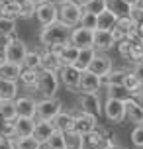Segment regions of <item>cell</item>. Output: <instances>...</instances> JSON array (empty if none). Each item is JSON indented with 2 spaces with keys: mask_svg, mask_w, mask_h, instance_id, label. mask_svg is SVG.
<instances>
[{
  "mask_svg": "<svg viewBox=\"0 0 143 149\" xmlns=\"http://www.w3.org/2000/svg\"><path fill=\"white\" fill-rule=\"evenodd\" d=\"M71 30L65 24H61L59 20L57 22L49 24V26H43L41 28V33H39V41L43 47H53V45H63L69 41L71 37Z\"/></svg>",
  "mask_w": 143,
  "mask_h": 149,
  "instance_id": "obj_1",
  "label": "cell"
},
{
  "mask_svg": "<svg viewBox=\"0 0 143 149\" xmlns=\"http://www.w3.org/2000/svg\"><path fill=\"white\" fill-rule=\"evenodd\" d=\"M41 98H53L59 90V77L57 73H49V71H39L37 86H35Z\"/></svg>",
  "mask_w": 143,
  "mask_h": 149,
  "instance_id": "obj_2",
  "label": "cell"
},
{
  "mask_svg": "<svg viewBox=\"0 0 143 149\" xmlns=\"http://www.w3.org/2000/svg\"><path fill=\"white\" fill-rule=\"evenodd\" d=\"M63 110V104H61L59 98H41L39 102H35V118L37 120H47L51 122L59 112Z\"/></svg>",
  "mask_w": 143,
  "mask_h": 149,
  "instance_id": "obj_3",
  "label": "cell"
},
{
  "mask_svg": "<svg viewBox=\"0 0 143 149\" xmlns=\"http://www.w3.org/2000/svg\"><path fill=\"white\" fill-rule=\"evenodd\" d=\"M81 16H83V6H78L75 0H71L67 4H61L59 6V20L61 24H65L69 28H76L81 22Z\"/></svg>",
  "mask_w": 143,
  "mask_h": 149,
  "instance_id": "obj_4",
  "label": "cell"
},
{
  "mask_svg": "<svg viewBox=\"0 0 143 149\" xmlns=\"http://www.w3.org/2000/svg\"><path fill=\"white\" fill-rule=\"evenodd\" d=\"M83 143H84V149H106L114 143V139L110 137V134L106 130L96 127L94 132L83 135Z\"/></svg>",
  "mask_w": 143,
  "mask_h": 149,
  "instance_id": "obj_5",
  "label": "cell"
},
{
  "mask_svg": "<svg viewBox=\"0 0 143 149\" xmlns=\"http://www.w3.org/2000/svg\"><path fill=\"white\" fill-rule=\"evenodd\" d=\"M102 112L108 122L112 124H121L126 120V104L124 100H116V98H108L102 106Z\"/></svg>",
  "mask_w": 143,
  "mask_h": 149,
  "instance_id": "obj_6",
  "label": "cell"
},
{
  "mask_svg": "<svg viewBox=\"0 0 143 149\" xmlns=\"http://www.w3.org/2000/svg\"><path fill=\"white\" fill-rule=\"evenodd\" d=\"M110 31H112V36H114V41L118 43L121 39H128L133 33H137V24L133 22L131 16H128V18H118V22L114 24V28Z\"/></svg>",
  "mask_w": 143,
  "mask_h": 149,
  "instance_id": "obj_7",
  "label": "cell"
},
{
  "mask_svg": "<svg viewBox=\"0 0 143 149\" xmlns=\"http://www.w3.org/2000/svg\"><path fill=\"white\" fill-rule=\"evenodd\" d=\"M78 110L98 118L102 114V102H100L98 92H81V96H78Z\"/></svg>",
  "mask_w": 143,
  "mask_h": 149,
  "instance_id": "obj_8",
  "label": "cell"
},
{
  "mask_svg": "<svg viewBox=\"0 0 143 149\" xmlns=\"http://www.w3.org/2000/svg\"><path fill=\"white\" fill-rule=\"evenodd\" d=\"M35 18L41 26H49V24L57 22L59 18V6L53 4V2H43V4H37L35 6Z\"/></svg>",
  "mask_w": 143,
  "mask_h": 149,
  "instance_id": "obj_9",
  "label": "cell"
},
{
  "mask_svg": "<svg viewBox=\"0 0 143 149\" xmlns=\"http://www.w3.org/2000/svg\"><path fill=\"white\" fill-rule=\"evenodd\" d=\"M26 53H28V47L24 43L22 39H18L14 37L10 43L6 45V49H4V57H6L8 63H18V65H22L24 57H26Z\"/></svg>",
  "mask_w": 143,
  "mask_h": 149,
  "instance_id": "obj_10",
  "label": "cell"
},
{
  "mask_svg": "<svg viewBox=\"0 0 143 149\" xmlns=\"http://www.w3.org/2000/svg\"><path fill=\"white\" fill-rule=\"evenodd\" d=\"M92 36H94V30H86V28L76 26L71 30L69 43L75 45L76 49H86V47H92Z\"/></svg>",
  "mask_w": 143,
  "mask_h": 149,
  "instance_id": "obj_11",
  "label": "cell"
},
{
  "mask_svg": "<svg viewBox=\"0 0 143 149\" xmlns=\"http://www.w3.org/2000/svg\"><path fill=\"white\" fill-rule=\"evenodd\" d=\"M98 127V118L96 116H90V114H86V112H76L75 114V132L81 135H86L94 132Z\"/></svg>",
  "mask_w": 143,
  "mask_h": 149,
  "instance_id": "obj_12",
  "label": "cell"
},
{
  "mask_svg": "<svg viewBox=\"0 0 143 149\" xmlns=\"http://www.w3.org/2000/svg\"><path fill=\"white\" fill-rule=\"evenodd\" d=\"M57 77H59V82H63L67 88L75 90V92L78 90V79H81V71H78L75 65H63V67L59 69Z\"/></svg>",
  "mask_w": 143,
  "mask_h": 149,
  "instance_id": "obj_13",
  "label": "cell"
},
{
  "mask_svg": "<svg viewBox=\"0 0 143 149\" xmlns=\"http://www.w3.org/2000/svg\"><path fill=\"white\" fill-rule=\"evenodd\" d=\"M116 41H114V36L110 30H94V36H92V47L96 51H108L112 49Z\"/></svg>",
  "mask_w": 143,
  "mask_h": 149,
  "instance_id": "obj_14",
  "label": "cell"
},
{
  "mask_svg": "<svg viewBox=\"0 0 143 149\" xmlns=\"http://www.w3.org/2000/svg\"><path fill=\"white\" fill-rule=\"evenodd\" d=\"M18 118H35V100L30 96H18L14 100Z\"/></svg>",
  "mask_w": 143,
  "mask_h": 149,
  "instance_id": "obj_15",
  "label": "cell"
},
{
  "mask_svg": "<svg viewBox=\"0 0 143 149\" xmlns=\"http://www.w3.org/2000/svg\"><path fill=\"white\" fill-rule=\"evenodd\" d=\"M114 69V63H112V59L108 57V55H102V53H98L96 51V55H94V59L90 61V65H88V69L86 71H90V73H94V74H106L108 71H112Z\"/></svg>",
  "mask_w": 143,
  "mask_h": 149,
  "instance_id": "obj_16",
  "label": "cell"
},
{
  "mask_svg": "<svg viewBox=\"0 0 143 149\" xmlns=\"http://www.w3.org/2000/svg\"><path fill=\"white\" fill-rule=\"evenodd\" d=\"M100 88V81L98 74L90 73V71H81V79H78V90L81 92H98Z\"/></svg>",
  "mask_w": 143,
  "mask_h": 149,
  "instance_id": "obj_17",
  "label": "cell"
},
{
  "mask_svg": "<svg viewBox=\"0 0 143 149\" xmlns=\"http://www.w3.org/2000/svg\"><path fill=\"white\" fill-rule=\"evenodd\" d=\"M51 122H53V127H55L57 132H63V134L75 130V114H71V112H63L61 110Z\"/></svg>",
  "mask_w": 143,
  "mask_h": 149,
  "instance_id": "obj_18",
  "label": "cell"
},
{
  "mask_svg": "<svg viewBox=\"0 0 143 149\" xmlns=\"http://www.w3.org/2000/svg\"><path fill=\"white\" fill-rule=\"evenodd\" d=\"M39 57H41V67H39V71L59 73V69L63 67L61 61H59V57H57L55 53H51L47 47H43V51H39Z\"/></svg>",
  "mask_w": 143,
  "mask_h": 149,
  "instance_id": "obj_19",
  "label": "cell"
},
{
  "mask_svg": "<svg viewBox=\"0 0 143 149\" xmlns=\"http://www.w3.org/2000/svg\"><path fill=\"white\" fill-rule=\"evenodd\" d=\"M121 86L129 92V96H131V98L143 96V84L137 81V77L131 73V71H126L124 79H121Z\"/></svg>",
  "mask_w": 143,
  "mask_h": 149,
  "instance_id": "obj_20",
  "label": "cell"
},
{
  "mask_svg": "<svg viewBox=\"0 0 143 149\" xmlns=\"http://www.w3.org/2000/svg\"><path fill=\"white\" fill-rule=\"evenodd\" d=\"M124 104H126V118L129 122L137 124V126H141L143 124V108L139 106V102L135 98H128Z\"/></svg>",
  "mask_w": 143,
  "mask_h": 149,
  "instance_id": "obj_21",
  "label": "cell"
},
{
  "mask_svg": "<svg viewBox=\"0 0 143 149\" xmlns=\"http://www.w3.org/2000/svg\"><path fill=\"white\" fill-rule=\"evenodd\" d=\"M55 132V127H53V122H47V120H37L35 122V127H33V137L37 139L41 145L51 137V134Z\"/></svg>",
  "mask_w": 143,
  "mask_h": 149,
  "instance_id": "obj_22",
  "label": "cell"
},
{
  "mask_svg": "<svg viewBox=\"0 0 143 149\" xmlns=\"http://www.w3.org/2000/svg\"><path fill=\"white\" fill-rule=\"evenodd\" d=\"M35 127V118H16L14 120V130L16 137H30Z\"/></svg>",
  "mask_w": 143,
  "mask_h": 149,
  "instance_id": "obj_23",
  "label": "cell"
},
{
  "mask_svg": "<svg viewBox=\"0 0 143 149\" xmlns=\"http://www.w3.org/2000/svg\"><path fill=\"white\" fill-rule=\"evenodd\" d=\"M20 73H22V65H18V63H8L6 61V63L0 67V79H2V81L18 82Z\"/></svg>",
  "mask_w": 143,
  "mask_h": 149,
  "instance_id": "obj_24",
  "label": "cell"
},
{
  "mask_svg": "<svg viewBox=\"0 0 143 149\" xmlns=\"http://www.w3.org/2000/svg\"><path fill=\"white\" fill-rule=\"evenodd\" d=\"M116 22H118V16L114 14L112 10H108V8L104 12L96 14V30H112Z\"/></svg>",
  "mask_w": 143,
  "mask_h": 149,
  "instance_id": "obj_25",
  "label": "cell"
},
{
  "mask_svg": "<svg viewBox=\"0 0 143 149\" xmlns=\"http://www.w3.org/2000/svg\"><path fill=\"white\" fill-rule=\"evenodd\" d=\"M16 98H18V82L0 79V102L2 100H16Z\"/></svg>",
  "mask_w": 143,
  "mask_h": 149,
  "instance_id": "obj_26",
  "label": "cell"
},
{
  "mask_svg": "<svg viewBox=\"0 0 143 149\" xmlns=\"http://www.w3.org/2000/svg\"><path fill=\"white\" fill-rule=\"evenodd\" d=\"M37 79H39V71L22 67V73H20V79H18V81L22 82L26 88H33L35 90V86H37Z\"/></svg>",
  "mask_w": 143,
  "mask_h": 149,
  "instance_id": "obj_27",
  "label": "cell"
},
{
  "mask_svg": "<svg viewBox=\"0 0 143 149\" xmlns=\"http://www.w3.org/2000/svg\"><path fill=\"white\" fill-rule=\"evenodd\" d=\"M94 55H96V49H94V47L81 49V51H78V57H76V61H75V67L78 69V71H84V69H88L90 61L94 59Z\"/></svg>",
  "mask_w": 143,
  "mask_h": 149,
  "instance_id": "obj_28",
  "label": "cell"
},
{
  "mask_svg": "<svg viewBox=\"0 0 143 149\" xmlns=\"http://www.w3.org/2000/svg\"><path fill=\"white\" fill-rule=\"evenodd\" d=\"M108 10H112L118 18H128L131 14V6L124 0H108Z\"/></svg>",
  "mask_w": 143,
  "mask_h": 149,
  "instance_id": "obj_29",
  "label": "cell"
},
{
  "mask_svg": "<svg viewBox=\"0 0 143 149\" xmlns=\"http://www.w3.org/2000/svg\"><path fill=\"white\" fill-rule=\"evenodd\" d=\"M65 137V149H83L84 143H83V135L76 134L75 130L73 132H67V134H63Z\"/></svg>",
  "mask_w": 143,
  "mask_h": 149,
  "instance_id": "obj_30",
  "label": "cell"
},
{
  "mask_svg": "<svg viewBox=\"0 0 143 149\" xmlns=\"http://www.w3.org/2000/svg\"><path fill=\"white\" fill-rule=\"evenodd\" d=\"M12 143H14V149H41L43 147L33 135H30V137H16Z\"/></svg>",
  "mask_w": 143,
  "mask_h": 149,
  "instance_id": "obj_31",
  "label": "cell"
},
{
  "mask_svg": "<svg viewBox=\"0 0 143 149\" xmlns=\"http://www.w3.org/2000/svg\"><path fill=\"white\" fill-rule=\"evenodd\" d=\"M22 67L24 69H35V71H39V67H41L39 51H28V53H26V57H24V61H22Z\"/></svg>",
  "mask_w": 143,
  "mask_h": 149,
  "instance_id": "obj_32",
  "label": "cell"
},
{
  "mask_svg": "<svg viewBox=\"0 0 143 149\" xmlns=\"http://www.w3.org/2000/svg\"><path fill=\"white\" fill-rule=\"evenodd\" d=\"M0 118L2 120H16V104L14 100H2L0 102Z\"/></svg>",
  "mask_w": 143,
  "mask_h": 149,
  "instance_id": "obj_33",
  "label": "cell"
},
{
  "mask_svg": "<svg viewBox=\"0 0 143 149\" xmlns=\"http://www.w3.org/2000/svg\"><path fill=\"white\" fill-rule=\"evenodd\" d=\"M43 147L45 149H65V137H63V132H53L51 137L43 143Z\"/></svg>",
  "mask_w": 143,
  "mask_h": 149,
  "instance_id": "obj_34",
  "label": "cell"
},
{
  "mask_svg": "<svg viewBox=\"0 0 143 149\" xmlns=\"http://www.w3.org/2000/svg\"><path fill=\"white\" fill-rule=\"evenodd\" d=\"M108 98H116V100H128V98H131L129 96V92L121 84H110L108 86Z\"/></svg>",
  "mask_w": 143,
  "mask_h": 149,
  "instance_id": "obj_35",
  "label": "cell"
},
{
  "mask_svg": "<svg viewBox=\"0 0 143 149\" xmlns=\"http://www.w3.org/2000/svg\"><path fill=\"white\" fill-rule=\"evenodd\" d=\"M0 135L6 139H16V130H14V120H2L0 122Z\"/></svg>",
  "mask_w": 143,
  "mask_h": 149,
  "instance_id": "obj_36",
  "label": "cell"
},
{
  "mask_svg": "<svg viewBox=\"0 0 143 149\" xmlns=\"http://www.w3.org/2000/svg\"><path fill=\"white\" fill-rule=\"evenodd\" d=\"M106 8H108V0H90L86 6H83V10L88 14H100Z\"/></svg>",
  "mask_w": 143,
  "mask_h": 149,
  "instance_id": "obj_37",
  "label": "cell"
},
{
  "mask_svg": "<svg viewBox=\"0 0 143 149\" xmlns=\"http://www.w3.org/2000/svg\"><path fill=\"white\" fill-rule=\"evenodd\" d=\"M0 36H16V20L0 18Z\"/></svg>",
  "mask_w": 143,
  "mask_h": 149,
  "instance_id": "obj_38",
  "label": "cell"
},
{
  "mask_svg": "<svg viewBox=\"0 0 143 149\" xmlns=\"http://www.w3.org/2000/svg\"><path fill=\"white\" fill-rule=\"evenodd\" d=\"M31 16H35V4L31 0H22L20 2V14H18V18H31Z\"/></svg>",
  "mask_w": 143,
  "mask_h": 149,
  "instance_id": "obj_39",
  "label": "cell"
},
{
  "mask_svg": "<svg viewBox=\"0 0 143 149\" xmlns=\"http://www.w3.org/2000/svg\"><path fill=\"white\" fill-rule=\"evenodd\" d=\"M81 28H86V30H96V14H88L83 10V16H81V22H78Z\"/></svg>",
  "mask_w": 143,
  "mask_h": 149,
  "instance_id": "obj_40",
  "label": "cell"
},
{
  "mask_svg": "<svg viewBox=\"0 0 143 149\" xmlns=\"http://www.w3.org/2000/svg\"><path fill=\"white\" fill-rule=\"evenodd\" d=\"M116 47H118V53H120L124 59L131 61V45H129V39H121V41H118Z\"/></svg>",
  "mask_w": 143,
  "mask_h": 149,
  "instance_id": "obj_41",
  "label": "cell"
},
{
  "mask_svg": "<svg viewBox=\"0 0 143 149\" xmlns=\"http://www.w3.org/2000/svg\"><path fill=\"white\" fill-rule=\"evenodd\" d=\"M131 143L135 147H143V126H135L131 132Z\"/></svg>",
  "mask_w": 143,
  "mask_h": 149,
  "instance_id": "obj_42",
  "label": "cell"
},
{
  "mask_svg": "<svg viewBox=\"0 0 143 149\" xmlns=\"http://www.w3.org/2000/svg\"><path fill=\"white\" fill-rule=\"evenodd\" d=\"M131 18H133V22L135 24H143V8H139V6H133L131 8Z\"/></svg>",
  "mask_w": 143,
  "mask_h": 149,
  "instance_id": "obj_43",
  "label": "cell"
},
{
  "mask_svg": "<svg viewBox=\"0 0 143 149\" xmlns=\"http://www.w3.org/2000/svg\"><path fill=\"white\" fill-rule=\"evenodd\" d=\"M131 73L135 74V77H137V81H139V82L143 84V63H137V65H135V69H133Z\"/></svg>",
  "mask_w": 143,
  "mask_h": 149,
  "instance_id": "obj_44",
  "label": "cell"
},
{
  "mask_svg": "<svg viewBox=\"0 0 143 149\" xmlns=\"http://www.w3.org/2000/svg\"><path fill=\"white\" fill-rule=\"evenodd\" d=\"M0 149H14L12 139H6V137H2V135H0Z\"/></svg>",
  "mask_w": 143,
  "mask_h": 149,
  "instance_id": "obj_45",
  "label": "cell"
},
{
  "mask_svg": "<svg viewBox=\"0 0 143 149\" xmlns=\"http://www.w3.org/2000/svg\"><path fill=\"white\" fill-rule=\"evenodd\" d=\"M49 2H53V4L61 6V4H67V2H71V0H49Z\"/></svg>",
  "mask_w": 143,
  "mask_h": 149,
  "instance_id": "obj_46",
  "label": "cell"
},
{
  "mask_svg": "<svg viewBox=\"0 0 143 149\" xmlns=\"http://www.w3.org/2000/svg\"><path fill=\"white\" fill-rule=\"evenodd\" d=\"M124 2H126V4H129V6L133 8V6H137V2H139V0H124Z\"/></svg>",
  "mask_w": 143,
  "mask_h": 149,
  "instance_id": "obj_47",
  "label": "cell"
},
{
  "mask_svg": "<svg viewBox=\"0 0 143 149\" xmlns=\"http://www.w3.org/2000/svg\"><path fill=\"white\" fill-rule=\"evenodd\" d=\"M76 4H78V6H86V4H88V2H90V0H75Z\"/></svg>",
  "mask_w": 143,
  "mask_h": 149,
  "instance_id": "obj_48",
  "label": "cell"
},
{
  "mask_svg": "<svg viewBox=\"0 0 143 149\" xmlns=\"http://www.w3.org/2000/svg\"><path fill=\"white\" fill-rule=\"evenodd\" d=\"M4 63H6V57H4V53L0 51V67H2V65H4Z\"/></svg>",
  "mask_w": 143,
  "mask_h": 149,
  "instance_id": "obj_49",
  "label": "cell"
},
{
  "mask_svg": "<svg viewBox=\"0 0 143 149\" xmlns=\"http://www.w3.org/2000/svg\"><path fill=\"white\" fill-rule=\"evenodd\" d=\"M31 2H33V4L37 6V4H43V2H47V0H31Z\"/></svg>",
  "mask_w": 143,
  "mask_h": 149,
  "instance_id": "obj_50",
  "label": "cell"
},
{
  "mask_svg": "<svg viewBox=\"0 0 143 149\" xmlns=\"http://www.w3.org/2000/svg\"><path fill=\"white\" fill-rule=\"evenodd\" d=\"M106 149H121V147H120V145H116V143H112L110 147H106Z\"/></svg>",
  "mask_w": 143,
  "mask_h": 149,
  "instance_id": "obj_51",
  "label": "cell"
},
{
  "mask_svg": "<svg viewBox=\"0 0 143 149\" xmlns=\"http://www.w3.org/2000/svg\"><path fill=\"white\" fill-rule=\"evenodd\" d=\"M135 100H137V102H139V106H141V108H143V96H139V98H135Z\"/></svg>",
  "mask_w": 143,
  "mask_h": 149,
  "instance_id": "obj_52",
  "label": "cell"
},
{
  "mask_svg": "<svg viewBox=\"0 0 143 149\" xmlns=\"http://www.w3.org/2000/svg\"><path fill=\"white\" fill-rule=\"evenodd\" d=\"M137 6H139V8H143V0H139V2H137Z\"/></svg>",
  "mask_w": 143,
  "mask_h": 149,
  "instance_id": "obj_53",
  "label": "cell"
},
{
  "mask_svg": "<svg viewBox=\"0 0 143 149\" xmlns=\"http://www.w3.org/2000/svg\"><path fill=\"white\" fill-rule=\"evenodd\" d=\"M41 149H45V147H41Z\"/></svg>",
  "mask_w": 143,
  "mask_h": 149,
  "instance_id": "obj_54",
  "label": "cell"
},
{
  "mask_svg": "<svg viewBox=\"0 0 143 149\" xmlns=\"http://www.w3.org/2000/svg\"><path fill=\"white\" fill-rule=\"evenodd\" d=\"M20 2H22V0H20Z\"/></svg>",
  "mask_w": 143,
  "mask_h": 149,
  "instance_id": "obj_55",
  "label": "cell"
},
{
  "mask_svg": "<svg viewBox=\"0 0 143 149\" xmlns=\"http://www.w3.org/2000/svg\"><path fill=\"white\" fill-rule=\"evenodd\" d=\"M141 126H143V124H141Z\"/></svg>",
  "mask_w": 143,
  "mask_h": 149,
  "instance_id": "obj_56",
  "label": "cell"
},
{
  "mask_svg": "<svg viewBox=\"0 0 143 149\" xmlns=\"http://www.w3.org/2000/svg\"><path fill=\"white\" fill-rule=\"evenodd\" d=\"M83 149H84V147H83Z\"/></svg>",
  "mask_w": 143,
  "mask_h": 149,
  "instance_id": "obj_57",
  "label": "cell"
}]
</instances>
